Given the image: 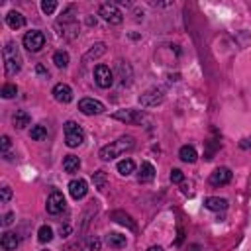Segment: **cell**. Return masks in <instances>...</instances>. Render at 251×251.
<instances>
[{"label":"cell","instance_id":"8992f818","mask_svg":"<svg viewBox=\"0 0 251 251\" xmlns=\"http://www.w3.org/2000/svg\"><path fill=\"white\" fill-rule=\"evenodd\" d=\"M98 16H102V20H106V22L112 24V25H118V24H122V20H124V16H122V12L118 10V6H116V4H110V2H106V4H102V6L98 8Z\"/></svg>","mask_w":251,"mask_h":251},{"label":"cell","instance_id":"603a6c76","mask_svg":"<svg viewBox=\"0 0 251 251\" xmlns=\"http://www.w3.org/2000/svg\"><path fill=\"white\" fill-rule=\"evenodd\" d=\"M178 157H180V161H184V163H194V161L198 159V153H196V149H194L192 145H182V147L178 149Z\"/></svg>","mask_w":251,"mask_h":251},{"label":"cell","instance_id":"4fadbf2b","mask_svg":"<svg viewBox=\"0 0 251 251\" xmlns=\"http://www.w3.org/2000/svg\"><path fill=\"white\" fill-rule=\"evenodd\" d=\"M53 98L61 104H69L73 100V88L65 82H59V84L53 86Z\"/></svg>","mask_w":251,"mask_h":251},{"label":"cell","instance_id":"ba28073f","mask_svg":"<svg viewBox=\"0 0 251 251\" xmlns=\"http://www.w3.org/2000/svg\"><path fill=\"white\" fill-rule=\"evenodd\" d=\"M94 80L100 88H110L114 84V73L106 65H96L94 69Z\"/></svg>","mask_w":251,"mask_h":251},{"label":"cell","instance_id":"836d02e7","mask_svg":"<svg viewBox=\"0 0 251 251\" xmlns=\"http://www.w3.org/2000/svg\"><path fill=\"white\" fill-rule=\"evenodd\" d=\"M55 10H57V2H55V0H43V2H41V12H43V14L51 16Z\"/></svg>","mask_w":251,"mask_h":251},{"label":"cell","instance_id":"8d00e7d4","mask_svg":"<svg viewBox=\"0 0 251 251\" xmlns=\"http://www.w3.org/2000/svg\"><path fill=\"white\" fill-rule=\"evenodd\" d=\"M12 222H14V212H6V214L2 216V222H0V224H2V227H8Z\"/></svg>","mask_w":251,"mask_h":251},{"label":"cell","instance_id":"52a82bcc","mask_svg":"<svg viewBox=\"0 0 251 251\" xmlns=\"http://www.w3.org/2000/svg\"><path fill=\"white\" fill-rule=\"evenodd\" d=\"M114 120L118 122H124V124H141L145 120V114L141 110H133V108H127V110H118L112 114Z\"/></svg>","mask_w":251,"mask_h":251},{"label":"cell","instance_id":"e0dca14e","mask_svg":"<svg viewBox=\"0 0 251 251\" xmlns=\"http://www.w3.org/2000/svg\"><path fill=\"white\" fill-rule=\"evenodd\" d=\"M110 218H112L114 222H118V224L126 226V227H129L131 231H135V229H137V226H135V222L131 220V216H129V214H126V212H122V210H114V212L110 214Z\"/></svg>","mask_w":251,"mask_h":251},{"label":"cell","instance_id":"b9f144b4","mask_svg":"<svg viewBox=\"0 0 251 251\" xmlns=\"http://www.w3.org/2000/svg\"><path fill=\"white\" fill-rule=\"evenodd\" d=\"M190 251H200V245H196V243H194V245L190 247Z\"/></svg>","mask_w":251,"mask_h":251},{"label":"cell","instance_id":"ac0fdd59","mask_svg":"<svg viewBox=\"0 0 251 251\" xmlns=\"http://www.w3.org/2000/svg\"><path fill=\"white\" fill-rule=\"evenodd\" d=\"M18 245H20V237H18V233H14V231H6V233L2 235V239H0V247H2L4 251H16Z\"/></svg>","mask_w":251,"mask_h":251},{"label":"cell","instance_id":"484cf974","mask_svg":"<svg viewBox=\"0 0 251 251\" xmlns=\"http://www.w3.org/2000/svg\"><path fill=\"white\" fill-rule=\"evenodd\" d=\"M29 122H31V118H29V114H27V112L18 110V112L14 114V126H16L18 129H24L25 126H29Z\"/></svg>","mask_w":251,"mask_h":251},{"label":"cell","instance_id":"e575fe53","mask_svg":"<svg viewBox=\"0 0 251 251\" xmlns=\"http://www.w3.org/2000/svg\"><path fill=\"white\" fill-rule=\"evenodd\" d=\"M171 180H173V182H176V184H180V182L184 180L182 171H180V169H173V171H171Z\"/></svg>","mask_w":251,"mask_h":251},{"label":"cell","instance_id":"d6986e66","mask_svg":"<svg viewBox=\"0 0 251 251\" xmlns=\"http://www.w3.org/2000/svg\"><path fill=\"white\" fill-rule=\"evenodd\" d=\"M153 178H155V167L149 161H143L141 167H139V173H137V180L139 182H149Z\"/></svg>","mask_w":251,"mask_h":251},{"label":"cell","instance_id":"5b68a950","mask_svg":"<svg viewBox=\"0 0 251 251\" xmlns=\"http://www.w3.org/2000/svg\"><path fill=\"white\" fill-rule=\"evenodd\" d=\"M45 45V33L39 31V29H31L24 35V47L31 53H37L41 51V47Z\"/></svg>","mask_w":251,"mask_h":251},{"label":"cell","instance_id":"7c38bea8","mask_svg":"<svg viewBox=\"0 0 251 251\" xmlns=\"http://www.w3.org/2000/svg\"><path fill=\"white\" fill-rule=\"evenodd\" d=\"M210 184L212 186H224V184H227L229 180H231V171L227 169V167H218L212 175H210Z\"/></svg>","mask_w":251,"mask_h":251},{"label":"cell","instance_id":"f1b7e54d","mask_svg":"<svg viewBox=\"0 0 251 251\" xmlns=\"http://www.w3.org/2000/svg\"><path fill=\"white\" fill-rule=\"evenodd\" d=\"M10 147H12V141H10V137H8V135H2V139H0V151H2V157H4L6 161H12V155H10Z\"/></svg>","mask_w":251,"mask_h":251},{"label":"cell","instance_id":"7bdbcfd3","mask_svg":"<svg viewBox=\"0 0 251 251\" xmlns=\"http://www.w3.org/2000/svg\"><path fill=\"white\" fill-rule=\"evenodd\" d=\"M45 251H47V249H45Z\"/></svg>","mask_w":251,"mask_h":251},{"label":"cell","instance_id":"4316f807","mask_svg":"<svg viewBox=\"0 0 251 251\" xmlns=\"http://www.w3.org/2000/svg\"><path fill=\"white\" fill-rule=\"evenodd\" d=\"M133 171H135V163H133L131 159H122V161L118 163V173H120L122 176H129Z\"/></svg>","mask_w":251,"mask_h":251},{"label":"cell","instance_id":"9a60e30c","mask_svg":"<svg viewBox=\"0 0 251 251\" xmlns=\"http://www.w3.org/2000/svg\"><path fill=\"white\" fill-rule=\"evenodd\" d=\"M116 71H118V76H120V82L124 84V86H127V84H131V78H133V71H131V65L127 63V61H118L116 63Z\"/></svg>","mask_w":251,"mask_h":251},{"label":"cell","instance_id":"f546056e","mask_svg":"<svg viewBox=\"0 0 251 251\" xmlns=\"http://www.w3.org/2000/svg\"><path fill=\"white\" fill-rule=\"evenodd\" d=\"M37 239H39L41 243H49V241L53 239V229H51L49 226H41V227L37 229Z\"/></svg>","mask_w":251,"mask_h":251},{"label":"cell","instance_id":"44dd1931","mask_svg":"<svg viewBox=\"0 0 251 251\" xmlns=\"http://www.w3.org/2000/svg\"><path fill=\"white\" fill-rule=\"evenodd\" d=\"M78 247H80V251H100V239L98 237H86L80 243L73 245L71 249H78Z\"/></svg>","mask_w":251,"mask_h":251},{"label":"cell","instance_id":"9c48e42d","mask_svg":"<svg viewBox=\"0 0 251 251\" xmlns=\"http://www.w3.org/2000/svg\"><path fill=\"white\" fill-rule=\"evenodd\" d=\"M65 206H67L65 196H63V192H59V190H53V192L49 194V198H47V204H45L47 212L53 214V216L61 214V212L65 210Z\"/></svg>","mask_w":251,"mask_h":251},{"label":"cell","instance_id":"6da1fadb","mask_svg":"<svg viewBox=\"0 0 251 251\" xmlns=\"http://www.w3.org/2000/svg\"><path fill=\"white\" fill-rule=\"evenodd\" d=\"M133 147H135V139H133L131 135H122V137H118L116 141L104 145L98 155H100L102 161H112V159L124 155L126 151H131Z\"/></svg>","mask_w":251,"mask_h":251},{"label":"cell","instance_id":"4dcf8cb0","mask_svg":"<svg viewBox=\"0 0 251 251\" xmlns=\"http://www.w3.org/2000/svg\"><path fill=\"white\" fill-rule=\"evenodd\" d=\"M29 137L35 139V141H41V139L47 137V129H45L43 126H33V127L29 129Z\"/></svg>","mask_w":251,"mask_h":251},{"label":"cell","instance_id":"cb8c5ba5","mask_svg":"<svg viewBox=\"0 0 251 251\" xmlns=\"http://www.w3.org/2000/svg\"><path fill=\"white\" fill-rule=\"evenodd\" d=\"M106 243H108V247L122 249V247H126V235H122V233H108L106 235Z\"/></svg>","mask_w":251,"mask_h":251},{"label":"cell","instance_id":"277c9868","mask_svg":"<svg viewBox=\"0 0 251 251\" xmlns=\"http://www.w3.org/2000/svg\"><path fill=\"white\" fill-rule=\"evenodd\" d=\"M82 141H84V131H82V127H80L76 122H73V120L65 122V143H67L69 147H78Z\"/></svg>","mask_w":251,"mask_h":251},{"label":"cell","instance_id":"8fae6325","mask_svg":"<svg viewBox=\"0 0 251 251\" xmlns=\"http://www.w3.org/2000/svg\"><path fill=\"white\" fill-rule=\"evenodd\" d=\"M163 98H165L163 88H149L147 92H143L139 96V104L141 106H157L163 102Z\"/></svg>","mask_w":251,"mask_h":251},{"label":"cell","instance_id":"30bf717a","mask_svg":"<svg viewBox=\"0 0 251 251\" xmlns=\"http://www.w3.org/2000/svg\"><path fill=\"white\" fill-rule=\"evenodd\" d=\"M78 110L84 114V116H96V114H102L106 108L100 100H94V98H82L78 100Z\"/></svg>","mask_w":251,"mask_h":251},{"label":"cell","instance_id":"d590c367","mask_svg":"<svg viewBox=\"0 0 251 251\" xmlns=\"http://www.w3.org/2000/svg\"><path fill=\"white\" fill-rule=\"evenodd\" d=\"M10 198H12V188H10L8 184H4V186H2V198H0V200L6 204Z\"/></svg>","mask_w":251,"mask_h":251},{"label":"cell","instance_id":"60d3db41","mask_svg":"<svg viewBox=\"0 0 251 251\" xmlns=\"http://www.w3.org/2000/svg\"><path fill=\"white\" fill-rule=\"evenodd\" d=\"M147 251H163V247H161V245H151Z\"/></svg>","mask_w":251,"mask_h":251},{"label":"cell","instance_id":"3957f363","mask_svg":"<svg viewBox=\"0 0 251 251\" xmlns=\"http://www.w3.org/2000/svg\"><path fill=\"white\" fill-rule=\"evenodd\" d=\"M57 27H59V33H61L63 37H67V39H73V37L78 35V22H76V18L73 16V6H69V8L63 12V16H61L59 22H57Z\"/></svg>","mask_w":251,"mask_h":251},{"label":"cell","instance_id":"d6a6232c","mask_svg":"<svg viewBox=\"0 0 251 251\" xmlns=\"http://www.w3.org/2000/svg\"><path fill=\"white\" fill-rule=\"evenodd\" d=\"M16 94H18V86H16V84H10V82H6V84L2 86V90H0V96L6 98V100H8V98H14Z\"/></svg>","mask_w":251,"mask_h":251},{"label":"cell","instance_id":"ffe728a7","mask_svg":"<svg viewBox=\"0 0 251 251\" xmlns=\"http://www.w3.org/2000/svg\"><path fill=\"white\" fill-rule=\"evenodd\" d=\"M204 206L208 210H214V212H220V210H227V200L226 198H220V196H208L204 200Z\"/></svg>","mask_w":251,"mask_h":251},{"label":"cell","instance_id":"74e56055","mask_svg":"<svg viewBox=\"0 0 251 251\" xmlns=\"http://www.w3.org/2000/svg\"><path fill=\"white\" fill-rule=\"evenodd\" d=\"M35 71H37V75H41L43 78H49V73L43 69V65H37V67H35Z\"/></svg>","mask_w":251,"mask_h":251},{"label":"cell","instance_id":"5bb4252c","mask_svg":"<svg viewBox=\"0 0 251 251\" xmlns=\"http://www.w3.org/2000/svg\"><path fill=\"white\" fill-rule=\"evenodd\" d=\"M86 192H88V184H86L84 178H73V180L69 182V194H71L75 200L84 198Z\"/></svg>","mask_w":251,"mask_h":251},{"label":"cell","instance_id":"ab89813d","mask_svg":"<svg viewBox=\"0 0 251 251\" xmlns=\"http://www.w3.org/2000/svg\"><path fill=\"white\" fill-rule=\"evenodd\" d=\"M71 233V227L69 226H61V235L65 237V235H69Z\"/></svg>","mask_w":251,"mask_h":251},{"label":"cell","instance_id":"7a4b0ae2","mask_svg":"<svg viewBox=\"0 0 251 251\" xmlns=\"http://www.w3.org/2000/svg\"><path fill=\"white\" fill-rule=\"evenodd\" d=\"M2 59H4V71L8 76H14L16 73H20L22 69V55L20 49L14 41H8L2 49Z\"/></svg>","mask_w":251,"mask_h":251},{"label":"cell","instance_id":"7402d4cb","mask_svg":"<svg viewBox=\"0 0 251 251\" xmlns=\"http://www.w3.org/2000/svg\"><path fill=\"white\" fill-rule=\"evenodd\" d=\"M104 53H106V45H104V43H94V45L86 51V55L82 57V61H84V63H88V61H92V59L102 57Z\"/></svg>","mask_w":251,"mask_h":251},{"label":"cell","instance_id":"2e32d148","mask_svg":"<svg viewBox=\"0 0 251 251\" xmlns=\"http://www.w3.org/2000/svg\"><path fill=\"white\" fill-rule=\"evenodd\" d=\"M6 25H8L10 29H20V27H24V25H25L24 14L18 12V10H10V12L6 14Z\"/></svg>","mask_w":251,"mask_h":251},{"label":"cell","instance_id":"83f0119b","mask_svg":"<svg viewBox=\"0 0 251 251\" xmlns=\"http://www.w3.org/2000/svg\"><path fill=\"white\" fill-rule=\"evenodd\" d=\"M53 63H55V67L65 69V67L69 65V53H67V51H63V49L55 51V53H53Z\"/></svg>","mask_w":251,"mask_h":251},{"label":"cell","instance_id":"f35d334b","mask_svg":"<svg viewBox=\"0 0 251 251\" xmlns=\"http://www.w3.org/2000/svg\"><path fill=\"white\" fill-rule=\"evenodd\" d=\"M239 147H241V149H249V147H251V137H245V139H241Z\"/></svg>","mask_w":251,"mask_h":251},{"label":"cell","instance_id":"1f68e13d","mask_svg":"<svg viewBox=\"0 0 251 251\" xmlns=\"http://www.w3.org/2000/svg\"><path fill=\"white\" fill-rule=\"evenodd\" d=\"M92 182H94V186H96L98 190H104V188H106V173H104V171H96V173L92 175Z\"/></svg>","mask_w":251,"mask_h":251},{"label":"cell","instance_id":"d4e9b609","mask_svg":"<svg viewBox=\"0 0 251 251\" xmlns=\"http://www.w3.org/2000/svg\"><path fill=\"white\" fill-rule=\"evenodd\" d=\"M63 169H65L67 173H76V171L80 169V159L75 157V155H67V157L63 159Z\"/></svg>","mask_w":251,"mask_h":251}]
</instances>
